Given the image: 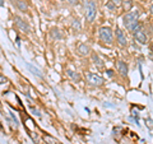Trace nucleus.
I'll return each mask as SVG.
<instances>
[{
  "label": "nucleus",
  "mask_w": 153,
  "mask_h": 144,
  "mask_svg": "<svg viewBox=\"0 0 153 144\" xmlns=\"http://www.w3.org/2000/svg\"><path fill=\"white\" fill-rule=\"evenodd\" d=\"M138 18H139V10H133V12H128L123 18L124 26L130 32H137L138 30H140V24L138 23Z\"/></svg>",
  "instance_id": "1"
},
{
  "label": "nucleus",
  "mask_w": 153,
  "mask_h": 144,
  "mask_svg": "<svg viewBox=\"0 0 153 144\" xmlns=\"http://www.w3.org/2000/svg\"><path fill=\"white\" fill-rule=\"evenodd\" d=\"M98 36H100V40L105 44H108L111 45L112 41H114V35H112V31L111 28L108 27H101L98 31Z\"/></svg>",
  "instance_id": "2"
},
{
  "label": "nucleus",
  "mask_w": 153,
  "mask_h": 144,
  "mask_svg": "<svg viewBox=\"0 0 153 144\" xmlns=\"http://www.w3.org/2000/svg\"><path fill=\"white\" fill-rule=\"evenodd\" d=\"M96 13H97V7H96V3L93 0L88 1V4L85 5V19L88 22H93L94 21V17H96Z\"/></svg>",
  "instance_id": "3"
},
{
  "label": "nucleus",
  "mask_w": 153,
  "mask_h": 144,
  "mask_svg": "<svg viewBox=\"0 0 153 144\" xmlns=\"http://www.w3.org/2000/svg\"><path fill=\"white\" fill-rule=\"evenodd\" d=\"M87 79L92 85H98L100 87V85L103 84V78L101 75L96 74V73H88L87 74Z\"/></svg>",
  "instance_id": "4"
},
{
  "label": "nucleus",
  "mask_w": 153,
  "mask_h": 144,
  "mask_svg": "<svg viewBox=\"0 0 153 144\" xmlns=\"http://www.w3.org/2000/svg\"><path fill=\"white\" fill-rule=\"evenodd\" d=\"M133 36H134V40L138 41L139 44H142V45L147 44V36H146V33H144V31H143L142 28L140 30H138L137 32H134Z\"/></svg>",
  "instance_id": "5"
},
{
  "label": "nucleus",
  "mask_w": 153,
  "mask_h": 144,
  "mask_svg": "<svg viewBox=\"0 0 153 144\" xmlns=\"http://www.w3.org/2000/svg\"><path fill=\"white\" fill-rule=\"evenodd\" d=\"M14 23H16V26L19 28V30H22L23 32H30V26H28L22 18L14 17Z\"/></svg>",
  "instance_id": "6"
},
{
  "label": "nucleus",
  "mask_w": 153,
  "mask_h": 144,
  "mask_svg": "<svg viewBox=\"0 0 153 144\" xmlns=\"http://www.w3.org/2000/svg\"><path fill=\"white\" fill-rule=\"evenodd\" d=\"M116 38H117V42L120 44V46H126V37L124 35V32L120 30V28H117L116 30Z\"/></svg>",
  "instance_id": "7"
},
{
  "label": "nucleus",
  "mask_w": 153,
  "mask_h": 144,
  "mask_svg": "<svg viewBox=\"0 0 153 144\" xmlns=\"http://www.w3.org/2000/svg\"><path fill=\"white\" fill-rule=\"evenodd\" d=\"M117 70H119V73H120L123 76H126L128 75V65L124 63V61H117Z\"/></svg>",
  "instance_id": "8"
},
{
  "label": "nucleus",
  "mask_w": 153,
  "mask_h": 144,
  "mask_svg": "<svg viewBox=\"0 0 153 144\" xmlns=\"http://www.w3.org/2000/svg\"><path fill=\"white\" fill-rule=\"evenodd\" d=\"M78 52H79V55H82V56H87L89 54V47L87 44H80L78 46Z\"/></svg>",
  "instance_id": "9"
},
{
  "label": "nucleus",
  "mask_w": 153,
  "mask_h": 144,
  "mask_svg": "<svg viewBox=\"0 0 153 144\" xmlns=\"http://www.w3.org/2000/svg\"><path fill=\"white\" fill-rule=\"evenodd\" d=\"M123 7L125 12H130V9L133 8V0H123Z\"/></svg>",
  "instance_id": "10"
},
{
  "label": "nucleus",
  "mask_w": 153,
  "mask_h": 144,
  "mask_svg": "<svg viewBox=\"0 0 153 144\" xmlns=\"http://www.w3.org/2000/svg\"><path fill=\"white\" fill-rule=\"evenodd\" d=\"M66 73H68V75L73 80H75V82H79L80 80V75L78 73H75V71H73V70H66Z\"/></svg>",
  "instance_id": "11"
},
{
  "label": "nucleus",
  "mask_w": 153,
  "mask_h": 144,
  "mask_svg": "<svg viewBox=\"0 0 153 144\" xmlns=\"http://www.w3.org/2000/svg\"><path fill=\"white\" fill-rule=\"evenodd\" d=\"M51 37L55 38V40H60V38L63 37V35H61L57 28H54V30H51Z\"/></svg>",
  "instance_id": "12"
},
{
  "label": "nucleus",
  "mask_w": 153,
  "mask_h": 144,
  "mask_svg": "<svg viewBox=\"0 0 153 144\" xmlns=\"http://www.w3.org/2000/svg\"><path fill=\"white\" fill-rule=\"evenodd\" d=\"M17 7L21 9V10H23V12H26L27 10V4H26V1H23V0H18L17 1Z\"/></svg>",
  "instance_id": "13"
},
{
  "label": "nucleus",
  "mask_w": 153,
  "mask_h": 144,
  "mask_svg": "<svg viewBox=\"0 0 153 144\" xmlns=\"http://www.w3.org/2000/svg\"><path fill=\"white\" fill-rule=\"evenodd\" d=\"M45 142L47 143V144H57V140L55 138H52V137H50V135H45Z\"/></svg>",
  "instance_id": "14"
},
{
  "label": "nucleus",
  "mask_w": 153,
  "mask_h": 144,
  "mask_svg": "<svg viewBox=\"0 0 153 144\" xmlns=\"http://www.w3.org/2000/svg\"><path fill=\"white\" fill-rule=\"evenodd\" d=\"M27 66H28V68H30V69L33 71V74H36L37 76H42V75H41V73H40V70H38V69H36V68H33V66H32L31 64H28Z\"/></svg>",
  "instance_id": "15"
},
{
  "label": "nucleus",
  "mask_w": 153,
  "mask_h": 144,
  "mask_svg": "<svg viewBox=\"0 0 153 144\" xmlns=\"http://www.w3.org/2000/svg\"><path fill=\"white\" fill-rule=\"evenodd\" d=\"M92 57H93V61H94V64H96V65H98V66H102V65H103V64H102V61L100 60V57H98L97 55H93Z\"/></svg>",
  "instance_id": "16"
},
{
  "label": "nucleus",
  "mask_w": 153,
  "mask_h": 144,
  "mask_svg": "<svg viewBox=\"0 0 153 144\" xmlns=\"http://www.w3.org/2000/svg\"><path fill=\"white\" fill-rule=\"evenodd\" d=\"M146 125H147V128L148 129H153V120L152 119H146Z\"/></svg>",
  "instance_id": "17"
},
{
  "label": "nucleus",
  "mask_w": 153,
  "mask_h": 144,
  "mask_svg": "<svg viewBox=\"0 0 153 144\" xmlns=\"http://www.w3.org/2000/svg\"><path fill=\"white\" fill-rule=\"evenodd\" d=\"M73 28H75V30H80V23L78 19H74L73 21Z\"/></svg>",
  "instance_id": "18"
},
{
  "label": "nucleus",
  "mask_w": 153,
  "mask_h": 144,
  "mask_svg": "<svg viewBox=\"0 0 153 144\" xmlns=\"http://www.w3.org/2000/svg\"><path fill=\"white\" fill-rule=\"evenodd\" d=\"M106 7H107V9H110V10H114V9H116V7H115V4L112 1H108L106 4Z\"/></svg>",
  "instance_id": "19"
},
{
  "label": "nucleus",
  "mask_w": 153,
  "mask_h": 144,
  "mask_svg": "<svg viewBox=\"0 0 153 144\" xmlns=\"http://www.w3.org/2000/svg\"><path fill=\"white\" fill-rule=\"evenodd\" d=\"M111 1L115 4V7H120V5H123V0H111Z\"/></svg>",
  "instance_id": "20"
},
{
  "label": "nucleus",
  "mask_w": 153,
  "mask_h": 144,
  "mask_svg": "<svg viewBox=\"0 0 153 144\" xmlns=\"http://www.w3.org/2000/svg\"><path fill=\"white\" fill-rule=\"evenodd\" d=\"M31 110H32V112H33V114H35V115H37V116H38V117H41V112H40V111H38V110H37V108H35V107H32Z\"/></svg>",
  "instance_id": "21"
},
{
  "label": "nucleus",
  "mask_w": 153,
  "mask_h": 144,
  "mask_svg": "<svg viewBox=\"0 0 153 144\" xmlns=\"http://www.w3.org/2000/svg\"><path fill=\"white\" fill-rule=\"evenodd\" d=\"M69 4H73V5H75V4H78L79 3V0H66Z\"/></svg>",
  "instance_id": "22"
},
{
  "label": "nucleus",
  "mask_w": 153,
  "mask_h": 144,
  "mask_svg": "<svg viewBox=\"0 0 153 144\" xmlns=\"http://www.w3.org/2000/svg\"><path fill=\"white\" fill-rule=\"evenodd\" d=\"M0 80H1V83H3V84H4V83H5V82H7V80H5V78H4V75H1V76H0Z\"/></svg>",
  "instance_id": "23"
},
{
  "label": "nucleus",
  "mask_w": 153,
  "mask_h": 144,
  "mask_svg": "<svg viewBox=\"0 0 153 144\" xmlns=\"http://www.w3.org/2000/svg\"><path fill=\"white\" fill-rule=\"evenodd\" d=\"M106 73L108 74V76H112V75H114V74H112V70H107Z\"/></svg>",
  "instance_id": "24"
},
{
  "label": "nucleus",
  "mask_w": 153,
  "mask_h": 144,
  "mask_svg": "<svg viewBox=\"0 0 153 144\" xmlns=\"http://www.w3.org/2000/svg\"><path fill=\"white\" fill-rule=\"evenodd\" d=\"M0 7L4 8V0H0Z\"/></svg>",
  "instance_id": "25"
},
{
  "label": "nucleus",
  "mask_w": 153,
  "mask_h": 144,
  "mask_svg": "<svg viewBox=\"0 0 153 144\" xmlns=\"http://www.w3.org/2000/svg\"><path fill=\"white\" fill-rule=\"evenodd\" d=\"M151 12H152V14H153V5L151 7Z\"/></svg>",
  "instance_id": "26"
},
{
  "label": "nucleus",
  "mask_w": 153,
  "mask_h": 144,
  "mask_svg": "<svg viewBox=\"0 0 153 144\" xmlns=\"http://www.w3.org/2000/svg\"><path fill=\"white\" fill-rule=\"evenodd\" d=\"M152 51H153V45H152Z\"/></svg>",
  "instance_id": "27"
}]
</instances>
